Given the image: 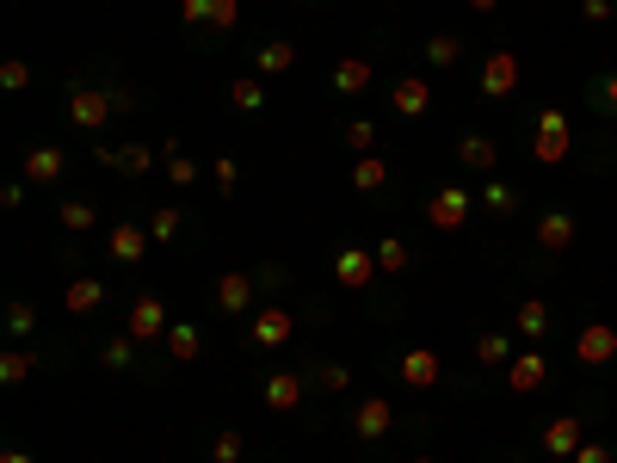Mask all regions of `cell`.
Here are the masks:
<instances>
[{
    "label": "cell",
    "instance_id": "cell-11",
    "mask_svg": "<svg viewBox=\"0 0 617 463\" xmlns=\"http://www.w3.org/2000/svg\"><path fill=\"white\" fill-rule=\"evenodd\" d=\"M506 389H513V396H538V389H550V359H543L538 347L513 352V365H506Z\"/></svg>",
    "mask_w": 617,
    "mask_h": 463
},
{
    "label": "cell",
    "instance_id": "cell-9",
    "mask_svg": "<svg viewBox=\"0 0 617 463\" xmlns=\"http://www.w3.org/2000/svg\"><path fill=\"white\" fill-rule=\"evenodd\" d=\"M260 402H266L272 414H297V408L308 402V371H272L266 384H260Z\"/></svg>",
    "mask_w": 617,
    "mask_h": 463
},
{
    "label": "cell",
    "instance_id": "cell-2",
    "mask_svg": "<svg viewBox=\"0 0 617 463\" xmlns=\"http://www.w3.org/2000/svg\"><path fill=\"white\" fill-rule=\"evenodd\" d=\"M476 204H482L476 186H439V192L426 198V223H432L439 235H463L469 216H476Z\"/></svg>",
    "mask_w": 617,
    "mask_h": 463
},
{
    "label": "cell",
    "instance_id": "cell-6",
    "mask_svg": "<svg viewBox=\"0 0 617 463\" xmlns=\"http://www.w3.org/2000/svg\"><path fill=\"white\" fill-rule=\"evenodd\" d=\"M580 235V216L568 211V204H550V211H538V223H531V241H538L543 253H568Z\"/></svg>",
    "mask_w": 617,
    "mask_h": 463
},
{
    "label": "cell",
    "instance_id": "cell-50",
    "mask_svg": "<svg viewBox=\"0 0 617 463\" xmlns=\"http://www.w3.org/2000/svg\"><path fill=\"white\" fill-rule=\"evenodd\" d=\"M463 7H469V13H494V7H501V0H463Z\"/></svg>",
    "mask_w": 617,
    "mask_h": 463
},
{
    "label": "cell",
    "instance_id": "cell-18",
    "mask_svg": "<svg viewBox=\"0 0 617 463\" xmlns=\"http://www.w3.org/2000/svg\"><path fill=\"white\" fill-rule=\"evenodd\" d=\"M62 174H68V154L56 142H38V149L25 154V179L32 186H62Z\"/></svg>",
    "mask_w": 617,
    "mask_h": 463
},
{
    "label": "cell",
    "instance_id": "cell-42",
    "mask_svg": "<svg viewBox=\"0 0 617 463\" xmlns=\"http://www.w3.org/2000/svg\"><path fill=\"white\" fill-rule=\"evenodd\" d=\"M211 179H216V192L235 198V186H241V167H235V154H216L211 161Z\"/></svg>",
    "mask_w": 617,
    "mask_h": 463
},
{
    "label": "cell",
    "instance_id": "cell-7",
    "mask_svg": "<svg viewBox=\"0 0 617 463\" xmlns=\"http://www.w3.org/2000/svg\"><path fill=\"white\" fill-rule=\"evenodd\" d=\"M290 334H297V315H290L285 303H266V309H253V322H248V340L260 352H278L290 347Z\"/></svg>",
    "mask_w": 617,
    "mask_h": 463
},
{
    "label": "cell",
    "instance_id": "cell-23",
    "mask_svg": "<svg viewBox=\"0 0 617 463\" xmlns=\"http://www.w3.org/2000/svg\"><path fill=\"white\" fill-rule=\"evenodd\" d=\"M161 347H167V359H174V365H192L198 352H204V328H192V322H174Z\"/></svg>",
    "mask_w": 617,
    "mask_h": 463
},
{
    "label": "cell",
    "instance_id": "cell-31",
    "mask_svg": "<svg viewBox=\"0 0 617 463\" xmlns=\"http://www.w3.org/2000/svg\"><path fill=\"white\" fill-rule=\"evenodd\" d=\"M297 68V43L290 38H266L260 43V75H290Z\"/></svg>",
    "mask_w": 617,
    "mask_h": 463
},
{
    "label": "cell",
    "instance_id": "cell-34",
    "mask_svg": "<svg viewBox=\"0 0 617 463\" xmlns=\"http://www.w3.org/2000/svg\"><path fill=\"white\" fill-rule=\"evenodd\" d=\"M482 211H494V216H519V192H513L506 179H482Z\"/></svg>",
    "mask_w": 617,
    "mask_h": 463
},
{
    "label": "cell",
    "instance_id": "cell-44",
    "mask_svg": "<svg viewBox=\"0 0 617 463\" xmlns=\"http://www.w3.org/2000/svg\"><path fill=\"white\" fill-rule=\"evenodd\" d=\"M241 451H248V439H241L235 426H229V433H216V439H211V458H216V463H241Z\"/></svg>",
    "mask_w": 617,
    "mask_h": 463
},
{
    "label": "cell",
    "instance_id": "cell-21",
    "mask_svg": "<svg viewBox=\"0 0 617 463\" xmlns=\"http://www.w3.org/2000/svg\"><path fill=\"white\" fill-rule=\"evenodd\" d=\"M457 161L469 167V174H494V161H501V149H494V136L469 130V136H457Z\"/></svg>",
    "mask_w": 617,
    "mask_h": 463
},
{
    "label": "cell",
    "instance_id": "cell-10",
    "mask_svg": "<svg viewBox=\"0 0 617 463\" xmlns=\"http://www.w3.org/2000/svg\"><path fill=\"white\" fill-rule=\"evenodd\" d=\"M617 359V328L612 322H587V328L575 334V365L599 371V365H612Z\"/></svg>",
    "mask_w": 617,
    "mask_h": 463
},
{
    "label": "cell",
    "instance_id": "cell-48",
    "mask_svg": "<svg viewBox=\"0 0 617 463\" xmlns=\"http://www.w3.org/2000/svg\"><path fill=\"white\" fill-rule=\"evenodd\" d=\"M25 186H32V179H7V186H0V204H7V211H20V204H25Z\"/></svg>",
    "mask_w": 617,
    "mask_h": 463
},
{
    "label": "cell",
    "instance_id": "cell-1",
    "mask_svg": "<svg viewBox=\"0 0 617 463\" xmlns=\"http://www.w3.org/2000/svg\"><path fill=\"white\" fill-rule=\"evenodd\" d=\"M568 149H575V124H568V112H562V105H543L538 130H531V161H538V167H562Z\"/></svg>",
    "mask_w": 617,
    "mask_h": 463
},
{
    "label": "cell",
    "instance_id": "cell-32",
    "mask_svg": "<svg viewBox=\"0 0 617 463\" xmlns=\"http://www.w3.org/2000/svg\"><path fill=\"white\" fill-rule=\"evenodd\" d=\"M62 229H68V235H93L99 229V211H93V204H87V198H62Z\"/></svg>",
    "mask_w": 617,
    "mask_h": 463
},
{
    "label": "cell",
    "instance_id": "cell-4",
    "mask_svg": "<svg viewBox=\"0 0 617 463\" xmlns=\"http://www.w3.org/2000/svg\"><path fill=\"white\" fill-rule=\"evenodd\" d=\"M167 328H174V322H167V303H161L154 290H142V297L130 303V322H124V334H130L136 347H154V340H167Z\"/></svg>",
    "mask_w": 617,
    "mask_h": 463
},
{
    "label": "cell",
    "instance_id": "cell-29",
    "mask_svg": "<svg viewBox=\"0 0 617 463\" xmlns=\"http://www.w3.org/2000/svg\"><path fill=\"white\" fill-rule=\"evenodd\" d=\"M420 57L432 62V68H457V62H463V38H457V32H432V38L420 43Z\"/></svg>",
    "mask_w": 617,
    "mask_h": 463
},
{
    "label": "cell",
    "instance_id": "cell-8",
    "mask_svg": "<svg viewBox=\"0 0 617 463\" xmlns=\"http://www.w3.org/2000/svg\"><path fill=\"white\" fill-rule=\"evenodd\" d=\"M377 278H383V272H377V248H358V241H352V248L333 253V285L340 290H370Z\"/></svg>",
    "mask_w": 617,
    "mask_h": 463
},
{
    "label": "cell",
    "instance_id": "cell-49",
    "mask_svg": "<svg viewBox=\"0 0 617 463\" xmlns=\"http://www.w3.org/2000/svg\"><path fill=\"white\" fill-rule=\"evenodd\" d=\"M0 463H38V458H32V451H20V445H7V451H0Z\"/></svg>",
    "mask_w": 617,
    "mask_h": 463
},
{
    "label": "cell",
    "instance_id": "cell-16",
    "mask_svg": "<svg viewBox=\"0 0 617 463\" xmlns=\"http://www.w3.org/2000/svg\"><path fill=\"white\" fill-rule=\"evenodd\" d=\"M154 248V235H149V223H142V229H136V223H117L112 235H105V253H112L117 266H136V260H142V253Z\"/></svg>",
    "mask_w": 617,
    "mask_h": 463
},
{
    "label": "cell",
    "instance_id": "cell-40",
    "mask_svg": "<svg viewBox=\"0 0 617 463\" xmlns=\"http://www.w3.org/2000/svg\"><path fill=\"white\" fill-rule=\"evenodd\" d=\"M340 142H347L352 154H377V124H370V117H352L347 130H340Z\"/></svg>",
    "mask_w": 617,
    "mask_h": 463
},
{
    "label": "cell",
    "instance_id": "cell-43",
    "mask_svg": "<svg viewBox=\"0 0 617 463\" xmlns=\"http://www.w3.org/2000/svg\"><path fill=\"white\" fill-rule=\"evenodd\" d=\"M25 87H32V62H0V93H25Z\"/></svg>",
    "mask_w": 617,
    "mask_h": 463
},
{
    "label": "cell",
    "instance_id": "cell-45",
    "mask_svg": "<svg viewBox=\"0 0 617 463\" xmlns=\"http://www.w3.org/2000/svg\"><path fill=\"white\" fill-rule=\"evenodd\" d=\"M568 463H617V451H612L605 439H580V451H575Z\"/></svg>",
    "mask_w": 617,
    "mask_h": 463
},
{
    "label": "cell",
    "instance_id": "cell-41",
    "mask_svg": "<svg viewBox=\"0 0 617 463\" xmlns=\"http://www.w3.org/2000/svg\"><path fill=\"white\" fill-rule=\"evenodd\" d=\"M235 25H241V0H211V25H204V32L223 38V32H235Z\"/></svg>",
    "mask_w": 617,
    "mask_h": 463
},
{
    "label": "cell",
    "instance_id": "cell-27",
    "mask_svg": "<svg viewBox=\"0 0 617 463\" xmlns=\"http://www.w3.org/2000/svg\"><path fill=\"white\" fill-rule=\"evenodd\" d=\"M370 248H377V272H383V278H402V272L414 266V253H407L402 235H383V241H370Z\"/></svg>",
    "mask_w": 617,
    "mask_h": 463
},
{
    "label": "cell",
    "instance_id": "cell-30",
    "mask_svg": "<svg viewBox=\"0 0 617 463\" xmlns=\"http://www.w3.org/2000/svg\"><path fill=\"white\" fill-rule=\"evenodd\" d=\"M161 167H167V179H174V186H198V161H192L186 149H179L174 136L161 142Z\"/></svg>",
    "mask_w": 617,
    "mask_h": 463
},
{
    "label": "cell",
    "instance_id": "cell-3",
    "mask_svg": "<svg viewBox=\"0 0 617 463\" xmlns=\"http://www.w3.org/2000/svg\"><path fill=\"white\" fill-rule=\"evenodd\" d=\"M68 117H75L87 136H99L105 124L117 117V99H112V87H93V80H75L68 87Z\"/></svg>",
    "mask_w": 617,
    "mask_h": 463
},
{
    "label": "cell",
    "instance_id": "cell-13",
    "mask_svg": "<svg viewBox=\"0 0 617 463\" xmlns=\"http://www.w3.org/2000/svg\"><path fill=\"white\" fill-rule=\"evenodd\" d=\"M580 439H587V426H580V414H556V421H550V426L538 433V445L550 451V458H562V463H568V458L580 451Z\"/></svg>",
    "mask_w": 617,
    "mask_h": 463
},
{
    "label": "cell",
    "instance_id": "cell-5",
    "mask_svg": "<svg viewBox=\"0 0 617 463\" xmlns=\"http://www.w3.org/2000/svg\"><path fill=\"white\" fill-rule=\"evenodd\" d=\"M519 75H525V62H519V50H488L482 57V80H476V87H482V99H513V87H519Z\"/></svg>",
    "mask_w": 617,
    "mask_h": 463
},
{
    "label": "cell",
    "instance_id": "cell-36",
    "mask_svg": "<svg viewBox=\"0 0 617 463\" xmlns=\"http://www.w3.org/2000/svg\"><path fill=\"white\" fill-rule=\"evenodd\" d=\"M347 384H352V365H340V359H328V365H308V389H328V396H340Z\"/></svg>",
    "mask_w": 617,
    "mask_h": 463
},
{
    "label": "cell",
    "instance_id": "cell-26",
    "mask_svg": "<svg viewBox=\"0 0 617 463\" xmlns=\"http://www.w3.org/2000/svg\"><path fill=\"white\" fill-rule=\"evenodd\" d=\"M587 105H593L605 124H617V68H605V75L587 80Z\"/></svg>",
    "mask_w": 617,
    "mask_h": 463
},
{
    "label": "cell",
    "instance_id": "cell-22",
    "mask_svg": "<svg viewBox=\"0 0 617 463\" xmlns=\"http://www.w3.org/2000/svg\"><path fill=\"white\" fill-rule=\"evenodd\" d=\"M513 334H525L531 347H543V334H550V303H543V297H525V303L513 309Z\"/></svg>",
    "mask_w": 617,
    "mask_h": 463
},
{
    "label": "cell",
    "instance_id": "cell-52",
    "mask_svg": "<svg viewBox=\"0 0 617 463\" xmlns=\"http://www.w3.org/2000/svg\"><path fill=\"white\" fill-rule=\"evenodd\" d=\"M513 463H525V458H513Z\"/></svg>",
    "mask_w": 617,
    "mask_h": 463
},
{
    "label": "cell",
    "instance_id": "cell-51",
    "mask_svg": "<svg viewBox=\"0 0 617 463\" xmlns=\"http://www.w3.org/2000/svg\"><path fill=\"white\" fill-rule=\"evenodd\" d=\"M414 463H432V458H414Z\"/></svg>",
    "mask_w": 617,
    "mask_h": 463
},
{
    "label": "cell",
    "instance_id": "cell-25",
    "mask_svg": "<svg viewBox=\"0 0 617 463\" xmlns=\"http://www.w3.org/2000/svg\"><path fill=\"white\" fill-rule=\"evenodd\" d=\"M513 352H519V347H513V334H494V328H482V334H476V365H513Z\"/></svg>",
    "mask_w": 617,
    "mask_h": 463
},
{
    "label": "cell",
    "instance_id": "cell-20",
    "mask_svg": "<svg viewBox=\"0 0 617 463\" xmlns=\"http://www.w3.org/2000/svg\"><path fill=\"white\" fill-rule=\"evenodd\" d=\"M389 105H395L402 117H426L432 112V87H426L420 75H402L395 87H389Z\"/></svg>",
    "mask_w": 617,
    "mask_h": 463
},
{
    "label": "cell",
    "instance_id": "cell-14",
    "mask_svg": "<svg viewBox=\"0 0 617 463\" xmlns=\"http://www.w3.org/2000/svg\"><path fill=\"white\" fill-rule=\"evenodd\" d=\"M99 161H105V167H117V174L142 179V174L154 167V161H161V154H154L149 142H105V149H99Z\"/></svg>",
    "mask_w": 617,
    "mask_h": 463
},
{
    "label": "cell",
    "instance_id": "cell-15",
    "mask_svg": "<svg viewBox=\"0 0 617 463\" xmlns=\"http://www.w3.org/2000/svg\"><path fill=\"white\" fill-rule=\"evenodd\" d=\"M253 290H260L253 272H223V278H216V309H223V315H248Z\"/></svg>",
    "mask_w": 617,
    "mask_h": 463
},
{
    "label": "cell",
    "instance_id": "cell-12",
    "mask_svg": "<svg viewBox=\"0 0 617 463\" xmlns=\"http://www.w3.org/2000/svg\"><path fill=\"white\" fill-rule=\"evenodd\" d=\"M389 426H395V408H389L383 396H365V402L352 408V439H358V445L389 439Z\"/></svg>",
    "mask_w": 617,
    "mask_h": 463
},
{
    "label": "cell",
    "instance_id": "cell-24",
    "mask_svg": "<svg viewBox=\"0 0 617 463\" xmlns=\"http://www.w3.org/2000/svg\"><path fill=\"white\" fill-rule=\"evenodd\" d=\"M352 192H383V186H389V161H383V154H358V161H352Z\"/></svg>",
    "mask_w": 617,
    "mask_h": 463
},
{
    "label": "cell",
    "instance_id": "cell-28",
    "mask_svg": "<svg viewBox=\"0 0 617 463\" xmlns=\"http://www.w3.org/2000/svg\"><path fill=\"white\" fill-rule=\"evenodd\" d=\"M99 303H105V285H99V278H75V285L62 290V309H68V315H93Z\"/></svg>",
    "mask_w": 617,
    "mask_h": 463
},
{
    "label": "cell",
    "instance_id": "cell-39",
    "mask_svg": "<svg viewBox=\"0 0 617 463\" xmlns=\"http://www.w3.org/2000/svg\"><path fill=\"white\" fill-rule=\"evenodd\" d=\"M179 229H186V211H179V204H161V211L149 216V235H154V241H179Z\"/></svg>",
    "mask_w": 617,
    "mask_h": 463
},
{
    "label": "cell",
    "instance_id": "cell-38",
    "mask_svg": "<svg viewBox=\"0 0 617 463\" xmlns=\"http://www.w3.org/2000/svg\"><path fill=\"white\" fill-rule=\"evenodd\" d=\"M99 365H105V371H130L136 365V340H130V334H112V340L99 347Z\"/></svg>",
    "mask_w": 617,
    "mask_h": 463
},
{
    "label": "cell",
    "instance_id": "cell-17",
    "mask_svg": "<svg viewBox=\"0 0 617 463\" xmlns=\"http://www.w3.org/2000/svg\"><path fill=\"white\" fill-rule=\"evenodd\" d=\"M395 371H402V384H407V389H432V384L444 377V365H439V352H432V347H407Z\"/></svg>",
    "mask_w": 617,
    "mask_h": 463
},
{
    "label": "cell",
    "instance_id": "cell-47",
    "mask_svg": "<svg viewBox=\"0 0 617 463\" xmlns=\"http://www.w3.org/2000/svg\"><path fill=\"white\" fill-rule=\"evenodd\" d=\"M580 13H587L593 25H612L617 20V0H580Z\"/></svg>",
    "mask_w": 617,
    "mask_h": 463
},
{
    "label": "cell",
    "instance_id": "cell-19",
    "mask_svg": "<svg viewBox=\"0 0 617 463\" xmlns=\"http://www.w3.org/2000/svg\"><path fill=\"white\" fill-rule=\"evenodd\" d=\"M370 80H377L370 57H340V62H333V93H340V99H358V93H370Z\"/></svg>",
    "mask_w": 617,
    "mask_h": 463
},
{
    "label": "cell",
    "instance_id": "cell-33",
    "mask_svg": "<svg viewBox=\"0 0 617 463\" xmlns=\"http://www.w3.org/2000/svg\"><path fill=\"white\" fill-rule=\"evenodd\" d=\"M229 105L235 112H260V105H266V75H241L229 87Z\"/></svg>",
    "mask_w": 617,
    "mask_h": 463
},
{
    "label": "cell",
    "instance_id": "cell-37",
    "mask_svg": "<svg viewBox=\"0 0 617 463\" xmlns=\"http://www.w3.org/2000/svg\"><path fill=\"white\" fill-rule=\"evenodd\" d=\"M38 334V309L25 303V297H13L7 303V340H32Z\"/></svg>",
    "mask_w": 617,
    "mask_h": 463
},
{
    "label": "cell",
    "instance_id": "cell-46",
    "mask_svg": "<svg viewBox=\"0 0 617 463\" xmlns=\"http://www.w3.org/2000/svg\"><path fill=\"white\" fill-rule=\"evenodd\" d=\"M179 20L192 25V32H204L211 25V0H179Z\"/></svg>",
    "mask_w": 617,
    "mask_h": 463
},
{
    "label": "cell",
    "instance_id": "cell-35",
    "mask_svg": "<svg viewBox=\"0 0 617 463\" xmlns=\"http://www.w3.org/2000/svg\"><path fill=\"white\" fill-rule=\"evenodd\" d=\"M38 352H25V347H13L7 359H0V384H25V377H38Z\"/></svg>",
    "mask_w": 617,
    "mask_h": 463
}]
</instances>
